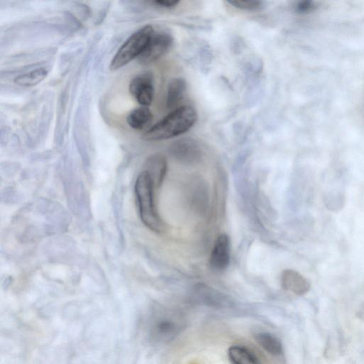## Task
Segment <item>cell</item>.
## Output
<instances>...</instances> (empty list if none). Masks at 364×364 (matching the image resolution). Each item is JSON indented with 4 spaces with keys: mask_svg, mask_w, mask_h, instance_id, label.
<instances>
[{
    "mask_svg": "<svg viewBox=\"0 0 364 364\" xmlns=\"http://www.w3.org/2000/svg\"><path fill=\"white\" fill-rule=\"evenodd\" d=\"M194 297L202 304L216 307L225 306L229 301L221 293L202 284L194 289Z\"/></svg>",
    "mask_w": 364,
    "mask_h": 364,
    "instance_id": "obj_12",
    "label": "cell"
},
{
    "mask_svg": "<svg viewBox=\"0 0 364 364\" xmlns=\"http://www.w3.org/2000/svg\"><path fill=\"white\" fill-rule=\"evenodd\" d=\"M149 175L154 188H159L165 178L167 171L166 157L161 154L149 156L144 164V170Z\"/></svg>",
    "mask_w": 364,
    "mask_h": 364,
    "instance_id": "obj_10",
    "label": "cell"
},
{
    "mask_svg": "<svg viewBox=\"0 0 364 364\" xmlns=\"http://www.w3.org/2000/svg\"><path fill=\"white\" fill-rule=\"evenodd\" d=\"M173 43L171 36L165 32H154L144 50L138 58L143 64L151 63L163 56Z\"/></svg>",
    "mask_w": 364,
    "mask_h": 364,
    "instance_id": "obj_5",
    "label": "cell"
},
{
    "mask_svg": "<svg viewBox=\"0 0 364 364\" xmlns=\"http://www.w3.org/2000/svg\"><path fill=\"white\" fill-rule=\"evenodd\" d=\"M131 95L141 105L147 107L154 96V78L151 73L144 72L134 76L129 85Z\"/></svg>",
    "mask_w": 364,
    "mask_h": 364,
    "instance_id": "obj_4",
    "label": "cell"
},
{
    "mask_svg": "<svg viewBox=\"0 0 364 364\" xmlns=\"http://www.w3.org/2000/svg\"><path fill=\"white\" fill-rule=\"evenodd\" d=\"M154 187L144 171L137 176L134 184V193L139 214L142 223L155 232H162L165 225L161 218L154 198Z\"/></svg>",
    "mask_w": 364,
    "mask_h": 364,
    "instance_id": "obj_2",
    "label": "cell"
},
{
    "mask_svg": "<svg viewBox=\"0 0 364 364\" xmlns=\"http://www.w3.org/2000/svg\"><path fill=\"white\" fill-rule=\"evenodd\" d=\"M186 90V83L183 78H175L168 85L166 93V107L175 109L183 99Z\"/></svg>",
    "mask_w": 364,
    "mask_h": 364,
    "instance_id": "obj_13",
    "label": "cell"
},
{
    "mask_svg": "<svg viewBox=\"0 0 364 364\" xmlns=\"http://www.w3.org/2000/svg\"><path fill=\"white\" fill-rule=\"evenodd\" d=\"M151 26H144L133 33L118 49L111 60L109 68L115 70L139 58L154 33Z\"/></svg>",
    "mask_w": 364,
    "mask_h": 364,
    "instance_id": "obj_3",
    "label": "cell"
},
{
    "mask_svg": "<svg viewBox=\"0 0 364 364\" xmlns=\"http://www.w3.org/2000/svg\"><path fill=\"white\" fill-rule=\"evenodd\" d=\"M316 4L312 1H300L294 6V11L300 14H306L316 9Z\"/></svg>",
    "mask_w": 364,
    "mask_h": 364,
    "instance_id": "obj_19",
    "label": "cell"
},
{
    "mask_svg": "<svg viewBox=\"0 0 364 364\" xmlns=\"http://www.w3.org/2000/svg\"><path fill=\"white\" fill-rule=\"evenodd\" d=\"M282 287L296 294H306L310 289L309 281L301 274L293 269H285L281 277Z\"/></svg>",
    "mask_w": 364,
    "mask_h": 364,
    "instance_id": "obj_11",
    "label": "cell"
},
{
    "mask_svg": "<svg viewBox=\"0 0 364 364\" xmlns=\"http://www.w3.org/2000/svg\"><path fill=\"white\" fill-rule=\"evenodd\" d=\"M64 181L68 203L75 214H85L87 210L85 189L80 181L75 176H65Z\"/></svg>",
    "mask_w": 364,
    "mask_h": 364,
    "instance_id": "obj_7",
    "label": "cell"
},
{
    "mask_svg": "<svg viewBox=\"0 0 364 364\" xmlns=\"http://www.w3.org/2000/svg\"><path fill=\"white\" fill-rule=\"evenodd\" d=\"M197 120L196 109L183 105L173 109L169 114L146 132L142 139L159 141L181 135L190 129Z\"/></svg>",
    "mask_w": 364,
    "mask_h": 364,
    "instance_id": "obj_1",
    "label": "cell"
},
{
    "mask_svg": "<svg viewBox=\"0 0 364 364\" xmlns=\"http://www.w3.org/2000/svg\"><path fill=\"white\" fill-rule=\"evenodd\" d=\"M183 323L178 316H163L159 318L151 328V336L157 341H169L183 329Z\"/></svg>",
    "mask_w": 364,
    "mask_h": 364,
    "instance_id": "obj_6",
    "label": "cell"
},
{
    "mask_svg": "<svg viewBox=\"0 0 364 364\" xmlns=\"http://www.w3.org/2000/svg\"><path fill=\"white\" fill-rule=\"evenodd\" d=\"M228 355L231 364H260L257 357L248 348L242 346H232Z\"/></svg>",
    "mask_w": 364,
    "mask_h": 364,
    "instance_id": "obj_15",
    "label": "cell"
},
{
    "mask_svg": "<svg viewBox=\"0 0 364 364\" xmlns=\"http://www.w3.org/2000/svg\"><path fill=\"white\" fill-rule=\"evenodd\" d=\"M228 3L235 8L246 11L257 10L263 6L262 1L235 0L228 1Z\"/></svg>",
    "mask_w": 364,
    "mask_h": 364,
    "instance_id": "obj_18",
    "label": "cell"
},
{
    "mask_svg": "<svg viewBox=\"0 0 364 364\" xmlns=\"http://www.w3.org/2000/svg\"><path fill=\"white\" fill-rule=\"evenodd\" d=\"M255 339L262 348L271 355H279L283 352L280 341L269 333H258L255 335Z\"/></svg>",
    "mask_w": 364,
    "mask_h": 364,
    "instance_id": "obj_16",
    "label": "cell"
},
{
    "mask_svg": "<svg viewBox=\"0 0 364 364\" xmlns=\"http://www.w3.org/2000/svg\"><path fill=\"white\" fill-rule=\"evenodd\" d=\"M48 73L46 68H39L18 75L14 79V82L23 87L34 86L43 80Z\"/></svg>",
    "mask_w": 364,
    "mask_h": 364,
    "instance_id": "obj_17",
    "label": "cell"
},
{
    "mask_svg": "<svg viewBox=\"0 0 364 364\" xmlns=\"http://www.w3.org/2000/svg\"><path fill=\"white\" fill-rule=\"evenodd\" d=\"M230 259V241L228 235H220L215 241L210 256L211 267L218 271L225 269Z\"/></svg>",
    "mask_w": 364,
    "mask_h": 364,
    "instance_id": "obj_9",
    "label": "cell"
},
{
    "mask_svg": "<svg viewBox=\"0 0 364 364\" xmlns=\"http://www.w3.org/2000/svg\"><path fill=\"white\" fill-rule=\"evenodd\" d=\"M170 152L177 160L189 164L198 161L202 156L200 146L190 138L176 141L171 144Z\"/></svg>",
    "mask_w": 364,
    "mask_h": 364,
    "instance_id": "obj_8",
    "label": "cell"
},
{
    "mask_svg": "<svg viewBox=\"0 0 364 364\" xmlns=\"http://www.w3.org/2000/svg\"><path fill=\"white\" fill-rule=\"evenodd\" d=\"M152 113L147 107H140L132 109L127 115V122L130 127L141 130L147 127L152 120Z\"/></svg>",
    "mask_w": 364,
    "mask_h": 364,
    "instance_id": "obj_14",
    "label": "cell"
},
{
    "mask_svg": "<svg viewBox=\"0 0 364 364\" xmlns=\"http://www.w3.org/2000/svg\"><path fill=\"white\" fill-rule=\"evenodd\" d=\"M179 1L176 0H157L151 1V4L163 8H172L176 6Z\"/></svg>",
    "mask_w": 364,
    "mask_h": 364,
    "instance_id": "obj_20",
    "label": "cell"
}]
</instances>
